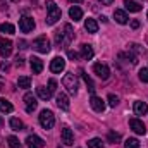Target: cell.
I'll list each match as a JSON object with an SVG mask.
<instances>
[{"instance_id":"484cf974","label":"cell","mask_w":148,"mask_h":148,"mask_svg":"<svg viewBox=\"0 0 148 148\" xmlns=\"http://www.w3.org/2000/svg\"><path fill=\"white\" fill-rule=\"evenodd\" d=\"M81 74H83V79H84V83H86V86H88V91H90L91 95H95V90H97V88H95V84H93L91 77H90L86 73H83V71H81Z\"/></svg>"},{"instance_id":"f546056e","label":"cell","mask_w":148,"mask_h":148,"mask_svg":"<svg viewBox=\"0 0 148 148\" xmlns=\"http://www.w3.org/2000/svg\"><path fill=\"white\" fill-rule=\"evenodd\" d=\"M88 148H103V141L100 138H93L88 141Z\"/></svg>"},{"instance_id":"9c48e42d","label":"cell","mask_w":148,"mask_h":148,"mask_svg":"<svg viewBox=\"0 0 148 148\" xmlns=\"http://www.w3.org/2000/svg\"><path fill=\"white\" fill-rule=\"evenodd\" d=\"M74 38V31H73V26L71 24H64V28H62V45H71V41H73Z\"/></svg>"},{"instance_id":"277c9868","label":"cell","mask_w":148,"mask_h":148,"mask_svg":"<svg viewBox=\"0 0 148 148\" xmlns=\"http://www.w3.org/2000/svg\"><path fill=\"white\" fill-rule=\"evenodd\" d=\"M33 48L40 52V53H48L50 52V41H48V38L47 36H38L35 41H33Z\"/></svg>"},{"instance_id":"44dd1931","label":"cell","mask_w":148,"mask_h":148,"mask_svg":"<svg viewBox=\"0 0 148 148\" xmlns=\"http://www.w3.org/2000/svg\"><path fill=\"white\" fill-rule=\"evenodd\" d=\"M134 114L136 115H145L148 112V105L145 103V102H134Z\"/></svg>"},{"instance_id":"7a4b0ae2","label":"cell","mask_w":148,"mask_h":148,"mask_svg":"<svg viewBox=\"0 0 148 148\" xmlns=\"http://www.w3.org/2000/svg\"><path fill=\"white\" fill-rule=\"evenodd\" d=\"M40 124H41V127L47 131V129H52L53 127V124H55V115H53V112L52 110H41L40 112Z\"/></svg>"},{"instance_id":"5bb4252c","label":"cell","mask_w":148,"mask_h":148,"mask_svg":"<svg viewBox=\"0 0 148 148\" xmlns=\"http://www.w3.org/2000/svg\"><path fill=\"white\" fill-rule=\"evenodd\" d=\"M60 138H62V143H64V145H67V147L74 145V133L69 129V127H64V129H62Z\"/></svg>"},{"instance_id":"4dcf8cb0","label":"cell","mask_w":148,"mask_h":148,"mask_svg":"<svg viewBox=\"0 0 148 148\" xmlns=\"http://www.w3.org/2000/svg\"><path fill=\"white\" fill-rule=\"evenodd\" d=\"M7 143H9L10 148H23L21 147V141H19L16 136H9V138H7Z\"/></svg>"},{"instance_id":"7bdbcfd3","label":"cell","mask_w":148,"mask_h":148,"mask_svg":"<svg viewBox=\"0 0 148 148\" xmlns=\"http://www.w3.org/2000/svg\"><path fill=\"white\" fill-rule=\"evenodd\" d=\"M19 48H28V47H26V41H24V40H21V41H19Z\"/></svg>"},{"instance_id":"3957f363","label":"cell","mask_w":148,"mask_h":148,"mask_svg":"<svg viewBox=\"0 0 148 148\" xmlns=\"http://www.w3.org/2000/svg\"><path fill=\"white\" fill-rule=\"evenodd\" d=\"M62 84H64V88H67V91H69L71 95H76V93H77V77H76L74 73L66 74L64 79H62Z\"/></svg>"},{"instance_id":"e575fe53","label":"cell","mask_w":148,"mask_h":148,"mask_svg":"<svg viewBox=\"0 0 148 148\" xmlns=\"http://www.w3.org/2000/svg\"><path fill=\"white\" fill-rule=\"evenodd\" d=\"M48 90H50L52 93L57 90V81H55V79H50V81H48Z\"/></svg>"},{"instance_id":"7402d4cb","label":"cell","mask_w":148,"mask_h":148,"mask_svg":"<svg viewBox=\"0 0 148 148\" xmlns=\"http://www.w3.org/2000/svg\"><path fill=\"white\" fill-rule=\"evenodd\" d=\"M36 93L41 100H50V98H52V91H50L48 88H45V86H38Z\"/></svg>"},{"instance_id":"83f0119b","label":"cell","mask_w":148,"mask_h":148,"mask_svg":"<svg viewBox=\"0 0 148 148\" xmlns=\"http://www.w3.org/2000/svg\"><path fill=\"white\" fill-rule=\"evenodd\" d=\"M0 31L5 33V35H14L16 33V28L10 23H3V24H0Z\"/></svg>"},{"instance_id":"f35d334b","label":"cell","mask_w":148,"mask_h":148,"mask_svg":"<svg viewBox=\"0 0 148 148\" xmlns=\"http://www.w3.org/2000/svg\"><path fill=\"white\" fill-rule=\"evenodd\" d=\"M0 71H2V73H7V71H9V66H7V62H2V64H0Z\"/></svg>"},{"instance_id":"1f68e13d","label":"cell","mask_w":148,"mask_h":148,"mask_svg":"<svg viewBox=\"0 0 148 148\" xmlns=\"http://www.w3.org/2000/svg\"><path fill=\"white\" fill-rule=\"evenodd\" d=\"M121 140V134L119 133H114V131H110L109 133V141H112V143H117Z\"/></svg>"},{"instance_id":"30bf717a","label":"cell","mask_w":148,"mask_h":148,"mask_svg":"<svg viewBox=\"0 0 148 148\" xmlns=\"http://www.w3.org/2000/svg\"><path fill=\"white\" fill-rule=\"evenodd\" d=\"M10 53H12V41L5 40V38H0V55L3 59H7Z\"/></svg>"},{"instance_id":"52a82bcc","label":"cell","mask_w":148,"mask_h":148,"mask_svg":"<svg viewBox=\"0 0 148 148\" xmlns=\"http://www.w3.org/2000/svg\"><path fill=\"white\" fill-rule=\"evenodd\" d=\"M64 69H66V60L62 57H53L52 62H50V71L59 74V73H62Z\"/></svg>"},{"instance_id":"d590c367","label":"cell","mask_w":148,"mask_h":148,"mask_svg":"<svg viewBox=\"0 0 148 148\" xmlns=\"http://www.w3.org/2000/svg\"><path fill=\"white\" fill-rule=\"evenodd\" d=\"M55 43L62 45V31H55Z\"/></svg>"},{"instance_id":"d6986e66","label":"cell","mask_w":148,"mask_h":148,"mask_svg":"<svg viewBox=\"0 0 148 148\" xmlns=\"http://www.w3.org/2000/svg\"><path fill=\"white\" fill-rule=\"evenodd\" d=\"M79 48H81V57H83L84 60H90V59L93 57V48H91V45H86V43H83Z\"/></svg>"},{"instance_id":"ac0fdd59","label":"cell","mask_w":148,"mask_h":148,"mask_svg":"<svg viewBox=\"0 0 148 148\" xmlns=\"http://www.w3.org/2000/svg\"><path fill=\"white\" fill-rule=\"evenodd\" d=\"M114 19H115L119 24H126L129 17H127V14H126L124 10H121V9H115V10H114Z\"/></svg>"},{"instance_id":"8d00e7d4","label":"cell","mask_w":148,"mask_h":148,"mask_svg":"<svg viewBox=\"0 0 148 148\" xmlns=\"http://www.w3.org/2000/svg\"><path fill=\"white\" fill-rule=\"evenodd\" d=\"M67 55H69V59H73V60H77V57H79V55H77V52H74V50H69V52H67Z\"/></svg>"},{"instance_id":"7c38bea8","label":"cell","mask_w":148,"mask_h":148,"mask_svg":"<svg viewBox=\"0 0 148 148\" xmlns=\"http://www.w3.org/2000/svg\"><path fill=\"white\" fill-rule=\"evenodd\" d=\"M26 143H28V147L29 148H43L45 147V141L36 136V134H29L28 138H26Z\"/></svg>"},{"instance_id":"b9f144b4","label":"cell","mask_w":148,"mask_h":148,"mask_svg":"<svg viewBox=\"0 0 148 148\" xmlns=\"http://www.w3.org/2000/svg\"><path fill=\"white\" fill-rule=\"evenodd\" d=\"M0 10H7V3L3 0H0Z\"/></svg>"},{"instance_id":"d4e9b609","label":"cell","mask_w":148,"mask_h":148,"mask_svg":"<svg viewBox=\"0 0 148 148\" xmlns=\"http://www.w3.org/2000/svg\"><path fill=\"white\" fill-rule=\"evenodd\" d=\"M0 110L5 112V114H10V112L14 110V107H12V103H10L9 100H5V98H0Z\"/></svg>"},{"instance_id":"7dc6e473","label":"cell","mask_w":148,"mask_h":148,"mask_svg":"<svg viewBox=\"0 0 148 148\" xmlns=\"http://www.w3.org/2000/svg\"><path fill=\"white\" fill-rule=\"evenodd\" d=\"M147 17H148V12H147Z\"/></svg>"},{"instance_id":"ba28073f","label":"cell","mask_w":148,"mask_h":148,"mask_svg":"<svg viewBox=\"0 0 148 148\" xmlns=\"http://www.w3.org/2000/svg\"><path fill=\"white\" fill-rule=\"evenodd\" d=\"M24 103H26V112H28V114H33L38 107L36 97H35L33 93H26V95H24Z\"/></svg>"},{"instance_id":"9a60e30c","label":"cell","mask_w":148,"mask_h":148,"mask_svg":"<svg viewBox=\"0 0 148 148\" xmlns=\"http://www.w3.org/2000/svg\"><path fill=\"white\" fill-rule=\"evenodd\" d=\"M29 66H31L33 74H40L43 71V60L38 59V57H31V59H29Z\"/></svg>"},{"instance_id":"4fadbf2b","label":"cell","mask_w":148,"mask_h":148,"mask_svg":"<svg viewBox=\"0 0 148 148\" xmlns=\"http://www.w3.org/2000/svg\"><path fill=\"white\" fill-rule=\"evenodd\" d=\"M129 126H131V129H133L136 134H145V133H147V127H145V124H143L140 119H131V121H129Z\"/></svg>"},{"instance_id":"bcb514c9","label":"cell","mask_w":148,"mask_h":148,"mask_svg":"<svg viewBox=\"0 0 148 148\" xmlns=\"http://www.w3.org/2000/svg\"><path fill=\"white\" fill-rule=\"evenodd\" d=\"M12 2H17V0H12Z\"/></svg>"},{"instance_id":"ffe728a7","label":"cell","mask_w":148,"mask_h":148,"mask_svg":"<svg viewBox=\"0 0 148 148\" xmlns=\"http://www.w3.org/2000/svg\"><path fill=\"white\" fill-rule=\"evenodd\" d=\"M84 28H86L88 33H97V31H98V23H97L95 19L88 17V19L84 21Z\"/></svg>"},{"instance_id":"d6a6232c","label":"cell","mask_w":148,"mask_h":148,"mask_svg":"<svg viewBox=\"0 0 148 148\" xmlns=\"http://www.w3.org/2000/svg\"><path fill=\"white\" fill-rule=\"evenodd\" d=\"M109 105H110V107H117V105H119V97L109 95Z\"/></svg>"},{"instance_id":"8fae6325","label":"cell","mask_w":148,"mask_h":148,"mask_svg":"<svg viewBox=\"0 0 148 148\" xmlns=\"http://www.w3.org/2000/svg\"><path fill=\"white\" fill-rule=\"evenodd\" d=\"M90 105H91V109H93L95 112H103L105 110V102H103L100 97H97V95H91Z\"/></svg>"},{"instance_id":"5b68a950","label":"cell","mask_w":148,"mask_h":148,"mask_svg":"<svg viewBox=\"0 0 148 148\" xmlns=\"http://www.w3.org/2000/svg\"><path fill=\"white\" fill-rule=\"evenodd\" d=\"M93 73L97 74L102 81H105V79H109V76H110V69L107 67V64H102V62H97L95 66H93Z\"/></svg>"},{"instance_id":"836d02e7","label":"cell","mask_w":148,"mask_h":148,"mask_svg":"<svg viewBox=\"0 0 148 148\" xmlns=\"http://www.w3.org/2000/svg\"><path fill=\"white\" fill-rule=\"evenodd\" d=\"M140 79H141L143 83H148V69L147 67H143V69L140 71Z\"/></svg>"},{"instance_id":"f6af8a7d","label":"cell","mask_w":148,"mask_h":148,"mask_svg":"<svg viewBox=\"0 0 148 148\" xmlns=\"http://www.w3.org/2000/svg\"><path fill=\"white\" fill-rule=\"evenodd\" d=\"M2 124H3V119H2V117H0V127H2Z\"/></svg>"},{"instance_id":"6da1fadb","label":"cell","mask_w":148,"mask_h":148,"mask_svg":"<svg viewBox=\"0 0 148 148\" xmlns=\"http://www.w3.org/2000/svg\"><path fill=\"white\" fill-rule=\"evenodd\" d=\"M47 12H48V16H47V24H48V26L55 24V23L60 19V16H62L60 9L57 7V3H55L53 0H47Z\"/></svg>"},{"instance_id":"cb8c5ba5","label":"cell","mask_w":148,"mask_h":148,"mask_svg":"<svg viewBox=\"0 0 148 148\" xmlns=\"http://www.w3.org/2000/svg\"><path fill=\"white\" fill-rule=\"evenodd\" d=\"M9 124H10V127H12L14 131H23V129H24L23 121H21V119H17V117H12V119L9 121Z\"/></svg>"},{"instance_id":"f1b7e54d","label":"cell","mask_w":148,"mask_h":148,"mask_svg":"<svg viewBox=\"0 0 148 148\" xmlns=\"http://www.w3.org/2000/svg\"><path fill=\"white\" fill-rule=\"evenodd\" d=\"M124 148H140V141L136 138H127L124 143Z\"/></svg>"},{"instance_id":"e0dca14e","label":"cell","mask_w":148,"mask_h":148,"mask_svg":"<svg viewBox=\"0 0 148 148\" xmlns=\"http://www.w3.org/2000/svg\"><path fill=\"white\" fill-rule=\"evenodd\" d=\"M69 16H71V19H73L74 23H77V21L83 19V10H81L77 5H73V7L69 9Z\"/></svg>"},{"instance_id":"603a6c76","label":"cell","mask_w":148,"mask_h":148,"mask_svg":"<svg viewBox=\"0 0 148 148\" xmlns=\"http://www.w3.org/2000/svg\"><path fill=\"white\" fill-rule=\"evenodd\" d=\"M124 5H126V9L129 12H140L141 10V5L138 2H134V0H124Z\"/></svg>"},{"instance_id":"4316f807","label":"cell","mask_w":148,"mask_h":148,"mask_svg":"<svg viewBox=\"0 0 148 148\" xmlns=\"http://www.w3.org/2000/svg\"><path fill=\"white\" fill-rule=\"evenodd\" d=\"M17 86L23 88V90H28V88L31 86V79H29L28 76H21V77L17 79Z\"/></svg>"},{"instance_id":"ee69618b","label":"cell","mask_w":148,"mask_h":148,"mask_svg":"<svg viewBox=\"0 0 148 148\" xmlns=\"http://www.w3.org/2000/svg\"><path fill=\"white\" fill-rule=\"evenodd\" d=\"M71 2H73V3H81L83 0H71Z\"/></svg>"},{"instance_id":"60d3db41","label":"cell","mask_w":148,"mask_h":148,"mask_svg":"<svg viewBox=\"0 0 148 148\" xmlns=\"http://www.w3.org/2000/svg\"><path fill=\"white\" fill-rule=\"evenodd\" d=\"M98 2H102V5H112L114 3V0H98Z\"/></svg>"},{"instance_id":"ab89813d","label":"cell","mask_w":148,"mask_h":148,"mask_svg":"<svg viewBox=\"0 0 148 148\" xmlns=\"http://www.w3.org/2000/svg\"><path fill=\"white\" fill-rule=\"evenodd\" d=\"M131 28H133V29H138V28H140V21H136V19L131 21Z\"/></svg>"},{"instance_id":"74e56055","label":"cell","mask_w":148,"mask_h":148,"mask_svg":"<svg viewBox=\"0 0 148 148\" xmlns=\"http://www.w3.org/2000/svg\"><path fill=\"white\" fill-rule=\"evenodd\" d=\"M16 64H17V66H19V67H21V66H24V59H23V57H19V55H17V57H16Z\"/></svg>"},{"instance_id":"2e32d148","label":"cell","mask_w":148,"mask_h":148,"mask_svg":"<svg viewBox=\"0 0 148 148\" xmlns=\"http://www.w3.org/2000/svg\"><path fill=\"white\" fill-rule=\"evenodd\" d=\"M57 105H59V109H62V110H69L71 103H69V98H67L66 93H59V95H57Z\"/></svg>"},{"instance_id":"8992f818","label":"cell","mask_w":148,"mask_h":148,"mask_svg":"<svg viewBox=\"0 0 148 148\" xmlns=\"http://www.w3.org/2000/svg\"><path fill=\"white\" fill-rule=\"evenodd\" d=\"M19 29H21L23 33L33 31V29H35V21H33V17H28V16L21 17V19H19Z\"/></svg>"}]
</instances>
